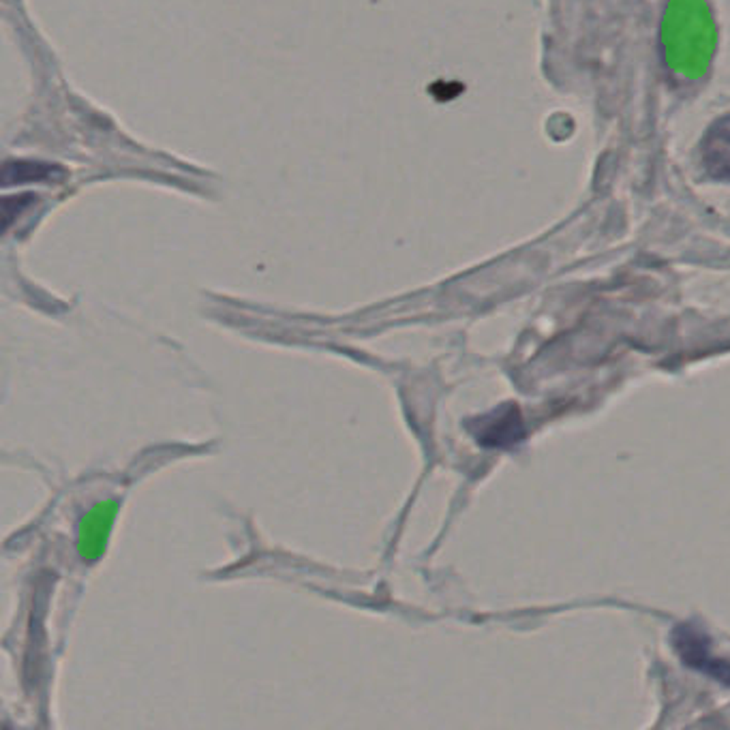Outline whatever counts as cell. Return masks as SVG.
Returning <instances> with one entry per match:
<instances>
[{
	"mask_svg": "<svg viewBox=\"0 0 730 730\" xmlns=\"http://www.w3.org/2000/svg\"><path fill=\"white\" fill-rule=\"evenodd\" d=\"M673 647L683 660L685 666L704 673L707 677H713L715 681L730 685V662L715 658L711 653V643L709 638L690 624L675 626L673 630Z\"/></svg>",
	"mask_w": 730,
	"mask_h": 730,
	"instance_id": "2",
	"label": "cell"
},
{
	"mask_svg": "<svg viewBox=\"0 0 730 730\" xmlns=\"http://www.w3.org/2000/svg\"><path fill=\"white\" fill-rule=\"evenodd\" d=\"M471 431L486 448H512L525 439V420L516 405L508 403L473 420Z\"/></svg>",
	"mask_w": 730,
	"mask_h": 730,
	"instance_id": "3",
	"label": "cell"
},
{
	"mask_svg": "<svg viewBox=\"0 0 730 730\" xmlns=\"http://www.w3.org/2000/svg\"><path fill=\"white\" fill-rule=\"evenodd\" d=\"M700 159L713 180L730 184V114L707 129L700 144Z\"/></svg>",
	"mask_w": 730,
	"mask_h": 730,
	"instance_id": "4",
	"label": "cell"
},
{
	"mask_svg": "<svg viewBox=\"0 0 730 730\" xmlns=\"http://www.w3.org/2000/svg\"><path fill=\"white\" fill-rule=\"evenodd\" d=\"M56 176H65L62 170L41 161H9L3 165V187L24 184V182H50Z\"/></svg>",
	"mask_w": 730,
	"mask_h": 730,
	"instance_id": "5",
	"label": "cell"
},
{
	"mask_svg": "<svg viewBox=\"0 0 730 730\" xmlns=\"http://www.w3.org/2000/svg\"><path fill=\"white\" fill-rule=\"evenodd\" d=\"M664 58L673 73L696 79L715 50V24L704 0H670L662 24Z\"/></svg>",
	"mask_w": 730,
	"mask_h": 730,
	"instance_id": "1",
	"label": "cell"
}]
</instances>
